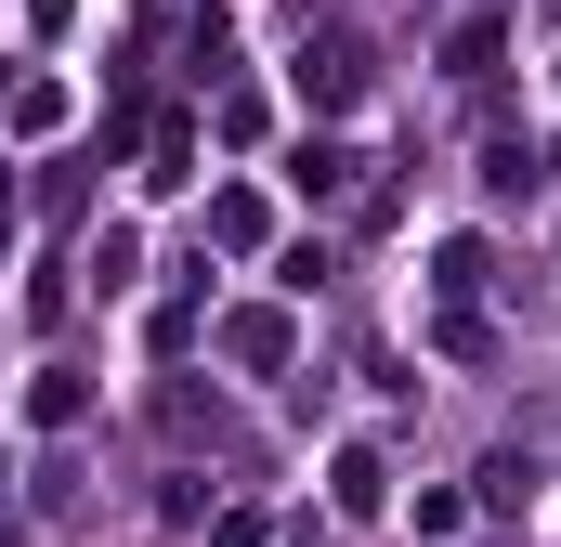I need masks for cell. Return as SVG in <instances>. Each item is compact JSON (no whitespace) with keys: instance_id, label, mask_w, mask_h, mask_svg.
<instances>
[{"instance_id":"cell-1","label":"cell","mask_w":561,"mask_h":547,"mask_svg":"<svg viewBox=\"0 0 561 547\" xmlns=\"http://www.w3.org/2000/svg\"><path fill=\"white\" fill-rule=\"evenodd\" d=\"M287 92H300V105H327V118H340V105H366V39H353V26L300 39V53H287Z\"/></svg>"},{"instance_id":"cell-2","label":"cell","mask_w":561,"mask_h":547,"mask_svg":"<svg viewBox=\"0 0 561 547\" xmlns=\"http://www.w3.org/2000/svg\"><path fill=\"white\" fill-rule=\"evenodd\" d=\"M353 170H366L353 143H300V156H287V183H300V196H353Z\"/></svg>"},{"instance_id":"cell-3","label":"cell","mask_w":561,"mask_h":547,"mask_svg":"<svg viewBox=\"0 0 561 547\" xmlns=\"http://www.w3.org/2000/svg\"><path fill=\"white\" fill-rule=\"evenodd\" d=\"M79 405H92L79 365H39V379H26V417H39V430H79Z\"/></svg>"},{"instance_id":"cell-4","label":"cell","mask_w":561,"mask_h":547,"mask_svg":"<svg viewBox=\"0 0 561 547\" xmlns=\"http://www.w3.org/2000/svg\"><path fill=\"white\" fill-rule=\"evenodd\" d=\"M379 496H392V469L353 443V456H340V509H353V522H379Z\"/></svg>"},{"instance_id":"cell-5","label":"cell","mask_w":561,"mask_h":547,"mask_svg":"<svg viewBox=\"0 0 561 547\" xmlns=\"http://www.w3.org/2000/svg\"><path fill=\"white\" fill-rule=\"evenodd\" d=\"M222 352H236V365H287V326H275V313H236Z\"/></svg>"},{"instance_id":"cell-6","label":"cell","mask_w":561,"mask_h":547,"mask_svg":"<svg viewBox=\"0 0 561 547\" xmlns=\"http://www.w3.org/2000/svg\"><path fill=\"white\" fill-rule=\"evenodd\" d=\"M496 53H510V39H496V26H483V13H470V26H457V39H444V66H457V79H496Z\"/></svg>"},{"instance_id":"cell-7","label":"cell","mask_w":561,"mask_h":547,"mask_svg":"<svg viewBox=\"0 0 561 547\" xmlns=\"http://www.w3.org/2000/svg\"><path fill=\"white\" fill-rule=\"evenodd\" d=\"M0 248H13V196H0Z\"/></svg>"}]
</instances>
